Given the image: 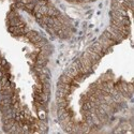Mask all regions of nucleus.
Returning <instances> with one entry per match:
<instances>
[{
    "instance_id": "1",
    "label": "nucleus",
    "mask_w": 134,
    "mask_h": 134,
    "mask_svg": "<svg viewBox=\"0 0 134 134\" xmlns=\"http://www.w3.org/2000/svg\"><path fill=\"white\" fill-rule=\"evenodd\" d=\"M92 52H94L96 54H98V55H100L101 57H103L104 56V54H103V47H102V45L100 44L99 42H96L93 45L91 46V47H89Z\"/></svg>"
},
{
    "instance_id": "2",
    "label": "nucleus",
    "mask_w": 134,
    "mask_h": 134,
    "mask_svg": "<svg viewBox=\"0 0 134 134\" xmlns=\"http://www.w3.org/2000/svg\"><path fill=\"white\" fill-rule=\"evenodd\" d=\"M38 116L40 120H46V110L45 108H42V109H38Z\"/></svg>"
},
{
    "instance_id": "3",
    "label": "nucleus",
    "mask_w": 134,
    "mask_h": 134,
    "mask_svg": "<svg viewBox=\"0 0 134 134\" xmlns=\"http://www.w3.org/2000/svg\"><path fill=\"white\" fill-rule=\"evenodd\" d=\"M116 1H118L119 3H124V0H116Z\"/></svg>"
},
{
    "instance_id": "4",
    "label": "nucleus",
    "mask_w": 134,
    "mask_h": 134,
    "mask_svg": "<svg viewBox=\"0 0 134 134\" xmlns=\"http://www.w3.org/2000/svg\"><path fill=\"white\" fill-rule=\"evenodd\" d=\"M68 1H70V2H77V0H68Z\"/></svg>"
}]
</instances>
